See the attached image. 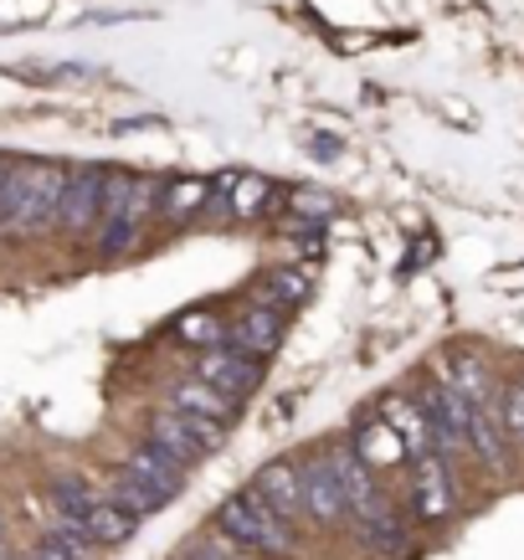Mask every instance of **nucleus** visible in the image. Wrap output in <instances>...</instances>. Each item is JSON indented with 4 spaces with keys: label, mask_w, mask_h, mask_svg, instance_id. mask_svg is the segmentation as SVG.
<instances>
[{
    "label": "nucleus",
    "mask_w": 524,
    "mask_h": 560,
    "mask_svg": "<svg viewBox=\"0 0 524 560\" xmlns=\"http://www.w3.org/2000/svg\"><path fill=\"white\" fill-rule=\"evenodd\" d=\"M68 171L51 160H5L0 165V226L5 232H42L57 221Z\"/></svg>",
    "instance_id": "1"
},
{
    "label": "nucleus",
    "mask_w": 524,
    "mask_h": 560,
    "mask_svg": "<svg viewBox=\"0 0 524 560\" xmlns=\"http://www.w3.org/2000/svg\"><path fill=\"white\" fill-rule=\"evenodd\" d=\"M160 211V180L150 175H119L114 171V186H108V206L98 217V253L119 257L135 247V237L144 232V221Z\"/></svg>",
    "instance_id": "2"
},
{
    "label": "nucleus",
    "mask_w": 524,
    "mask_h": 560,
    "mask_svg": "<svg viewBox=\"0 0 524 560\" xmlns=\"http://www.w3.org/2000/svg\"><path fill=\"white\" fill-rule=\"evenodd\" d=\"M217 535L242 545L247 556H293V529H288V520H278L253 489L232 493L217 510Z\"/></svg>",
    "instance_id": "3"
},
{
    "label": "nucleus",
    "mask_w": 524,
    "mask_h": 560,
    "mask_svg": "<svg viewBox=\"0 0 524 560\" xmlns=\"http://www.w3.org/2000/svg\"><path fill=\"white\" fill-rule=\"evenodd\" d=\"M221 432L226 427L221 422H206V417H186V411H154L150 417V442L165 453L170 463H196V458H206V453H217L221 447Z\"/></svg>",
    "instance_id": "4"
},
{
    "label": "nucleus",
    "mask_w": 524,
    "mask_h": 560,
    "mask_svg": "<svg viewBox=\"0 0 524 560\" xmlns=\"http://www.w3.org/2000/svg\"><path fill=\"white\" fill-rule=\"evenodd\" d=\"M422 422L427 432H432V453H442V458H457V453H468V401L457 396V390L447 386H427L422 390Z\"/></svg>",
    "instance_id": "5"
},
{
    "label": "nucleus",
    "mask_w": 524,
    "mask_h": 560,
    "mask_svg": "<svg viewBox=\"0 0 524 560\" xmlns=\"http://www.w3.org/2000/svg\"><path fill=\"white\" fill-rule=\"evenodd\" d=\"M108 186H114V171H103V165L68 171V186H62V201H57V221H62L68 232L98 226L103 206H108Z\"/></svg>",
    "instance_id": "6"
},
{
    "label": "nucleus",
    "mask_w": 524,
    "mask_h": 560,
    "mask_svg": "<svg viewBox=\"0 0 524 560\" xmlns=\"http://www.w3.org/2000/svg\"><path fill=\"white\" fill-rule=\"evenodd\" d=\"M329 468H335V483H339V493H345V514H350L356 525H365V520H375V514L386 510V499H381L371 468H365V458H360L356 447H335V453H329Z\"/></svg>",
    "instance_id": "7"
},
{
    "label": "nucleus",
    "mask_w": 524,
    "mask_h": 560,
    "mask_svg": "<svg viewBox=\"0 0 524 560\" xmlns=\"http://www.w3.org/2000/svg\"><path fill=\"white\" fill-rule=\"evenodd\" d=\"M411 504L422 520H447L457 504V483H453V468L442 453H422L411 458Z\"/></svg>",
    "instance_id": "8"
},
{
    "label": "nucleus",
    "mask_w": 524,
    "mask_h": 560,
    "mask_svg": "<svg viewBox=\"0 0 524 560\" xmlns=\"http://www.w3.org/2000/svg\"><path fill=\"white\" fill-rule=\"evenodd\" d=\"M196 381H206V386H217L221 396H232V401H242V396H253L257 386H263V365H257L253 355H242V350H206L201 365H196Z\"/></svg>",
    "instance_id": "9"
},
{
    "label": "nucleus",
    "mask_w": 524,
    "mask_h": 560,
    "mask_svg": "<svg viewBox=\"0 0 524 560\" xmlns=\"http://www.w3.org/2000/svg\"><path fill=\"white\" fill-rule=\"evenodd\" d=\"M253 493L278 520H288V525L304 514V474H299V463H288V458L268 463V468L253 478Z\"/></svg>",
    "instance_id": "10"
},
{
    "label": "nucleus",
    "mask_w": 524,
    "mask_h": 560,
    "mask_svg": "<svg viewBox=\"0 0 524 560\" xmlns=\"http://www.w3.org/2000/svg\"><path fill=\"white\" fill-rule=\"evenodd\" d=\"M283 329H288V314L283 308H268V304H257L247 308L226 335H232V350H242V355H253V360H268L278 345H283Z\"/></svg>",
    "instance_id": "11"
},
{
    "label": "nucleus",
    "mask_w": 524,
    "mask_h": 560,
    "mask_svg": "<svg viewBox=\"0 0 524 560\" xmlns=\"http://www.w3.org/2000/svg\"><path fill=\"white\" fill-rule=\"evenodd\" d=\"M124 478H135V483H144V489H154L165 504L186 489V468H181V463H170L154 442L135 447V453H124Z\"/></svg>",
    "instance_id": "12"
},
{
    "label": "nucleus",
    "mask_w": 524,
    "mask_h": 560,
    "mask_svg": "<svg viewBox=\"0 0 524 560\" xmlns=\"http://www.w3.org/2000/svg\"><path fill=\"white\" fill-rule=\"evenodd\" d=\"M299 474H304V510L314 514L319 525H339V520H345V493H339V483H335L329 458L299 463Z\"/></svg>",
    "instance_id": "13"
},
{
    "label": "nucleus",
    "mask_w": 524,
    "mask_h": 560,
    "mask_svg": "<svg viewBox=\"0 0 524 560\" xmlns=\"http://www.w3.org/2000/svg\"><path fill=\"white\" fill-rule=\"evenodd\" d=\"M170 411H186V417H206V422L226 427L232 417H237V401L190 375V381H175V386H170Z\"/></svg>",
    "instance_id": "14"
},
{
    "label": "nucleus",
    "mask_w": 524,
    "mask_h": 560,
    "mask_svg": "<svg viewBox=\"0 0 524 560\" xmlns=\"http://www.w3.org/2000/svg\"><path fill=\"white\" fill-rule=\"evenodd\" d=\"M442 386L457 390L468 407H493V381H489V371H484L474 355H463V350H453V355L442 360Z\"/></svg>",
    "instance_id": "15"
},
{
    "label": "nucleus",
    "mask_w": 524,
    "mask_h": 560,
    "mask_svg": "<svg viewBox=\"0 0 524 560\" xmlns=\"http://www.w3.org/2000/svg\"><path fill=\"white\" fill-rule=\"evenodd\" d=\"M135 525H139L135 514H124L108 493H98V499L88 504V514H83V525H78V529H83L93 545H124L129 535H135Z\"/></svg>",
    "instance_id": "16"
},
{
    "label": "nucleus",
    "mask_w": 524,
    "mask_h": 560,
    "mask_svg": "<svg viewBox=\"0 0 524 560\" xmlns=\"http://www.w3.org/2000/svg\"><path fill=\"white\" fill-rule=\"evenodd\" d=\"M468 447L484 468H504V427H499V411L493 407H474L468 411Z\"/></svg>",
    "instance_id": "17"
},
{
    "label": "nucleus",
    "mask_w": 524,
    "mask_h": 560,
    "mask_svg": "<svg viewBox=\"0 0 524 560\" xmlns=\"http://www.w3.org/2000/svg\"><path fill=\"white\" fill-rule=\"evenodd\" d=\"M221 190H226V211H232V217H242V221L263 217V211L272 206V186L263 180V175H226V180H221Z\"/></svg>",
    "instance_id": "18"
},
{
    "label": "nucleus",
    "mask_w": 524,
    "mask_h": 560,
    "mask_svg": "<svg viewBox=\"0 0 524 560\" xmlns=\"http://www.w3.org/2000/svg\"><path fill=\"white\" fill-rule=\"evenodd\" d=\"M386 427L401 438V447H406V458H422V453H432V432H427V422H422V411L417 407H406V401H386Z\"/></svg>",
    "instance_id": "19"
},
{
    "label": "nucleus",
    "mask_w": 524,
    "mask_h": 560,
    "mask_svg": "<svg viewBox=\"0 0 524 560\" xmlns=\"http://www.w3.org/2000/svg\"><path fill=\"white\" fill-rule=\"evenodd\" d=\"M308 293H314V283H308V272L299 268H283V272H268L263 283H257V304H268V308H293V304H304Z\"/></svg>",
    "instance_id": "20"
},
{
    "label": "nucleus",
    "mask_w": 524,
    "mask_h": 560,
    "mask_svg": "<svg viewBox=\"0 0 524 560\" xmlns=\"http://www.w3.org/2000/svg\"><path fill=\"white\" fill-rule=\"evenodd\" d=\"M32 560H93V540H88L78 525H62V520H57V529H47V535L36 540Z\"/></svg>",
    "instance_id": "21"
},
{
    "label": "nucleus",
    "mask_w": 524,
    "mask_h": 560,
    "mask_svg": "<svg viewBox=\"0 0 524 560\" xmlns=\"http://www.w3.org/2000/svg\"><path fill=\"white\" fill-rule=\"evenodd\" d=\"M206 201H211V186H206V180H175L170 190H160V217L186 221V217H196V211H206Z\"/></svg>",
    "instance_id": "22"
},
{
    "label": "nucleus",
    "mask_w": 524,
    "mask_h": 560,
    "mask_svg": "<svg viewBox=\"0 0 524 560\" xmlns=\"http://www.w3.org/2000/svg\"><path fill=\"white\" fill-rule=\"evenodd\" d=\"M108 499H114L124 514H135V520H144V514H160V510H165V499H160V493L144 489V483H135V478H124V474L114 478Z\"/></svg>",
    "instance_id": "23"
},
{
    "label": "nucleus",
    "mask_w": 524,
    "mask_h": 560,
    "mask_svg": "<svg viewBox=\"0 0 524 560\" xmlns=\"http://www.w3.org/2000/svg\"><path fill=\"white\" fill-rule=\"evenodd\" d=\"M170 335L181 345H206V350H217V345L226 340V324H221L217 314H181Z\"/></svg>",
    "instance_id": "24"
},
{
    "label": "nucleus",
    "mask_w": 524,
    "mask_h": 560,
    "mask_svg": "<svg viewBox=\"0 0 524 560\" xmlns=\"http://www.w3.org/2000/svg\"><path fill=\"white\" fill-rule=\"evenodd\" d=\"M360 540L371 545V550H381V556H396V550H401L406 529H401V520L391 514V504L375 514V520H365V525H360Z\"/></svg>",
    "instance_id": "25"
},
{
    "label": "nucleus",
    "mask_w": 524,
    "mask_h": 560,
    "mask_svg": "<svg viewBox=\"0 0 524 560\" xmlns=\"http://www.w3.org/2000/svg\"><path fill=\"white\" fill-rule=\"evenodd\" d=\"M93 499H98V493L88 489V483H72V478H62V483L51 489V504H57V520H62V525H83V514Z\"/></svg>",
    "instance_id": "26"
},
{
    "label": "nucleus",
    "mask_w": 524,
    "mask_h": 560,
    "mask_svg": "<svg viewBox=\"0 0 524 560\" xmlns=\"http://www.w3.org/2000/svg\"><path fill=\"white\" fill-rule=\"evenodd\" d=\"M499 427H504V438H514L524 447V381L504 390V407H499Z\"/></svg>",
    "instance_id": "27"
},
{
    "label": "nucleus",
    "mask_w": 524,
    "mask_h": 560,
    "mask_svg": "<svg viewBox=\"0 0 524 560\" xmlns=\"http://www.w3.org/2000/svg\"><path fill=\"white\" fill-rule=\"evenodd\" d=\"M190 556H201V560H253L242 545H232L226 535H206V540L190 545Z\"/></svg>",
    "instance_id": "28"
},
{
    "label": "nucleus",
    "mask_w": 524,
    "mask_h": 560,
    "mask_svg": "<svg viewBox=\"0 0 524 560\" xmlns=\"http://www.w3.org/2000/svg\"><path fill=\"white\" fill-rule=\"evenodd\" d=\"M406 447H401V438L391 432V427H375L371 432V447H365V463H396Z\"/></svg>",
    "instance_id": "29"
},
{
    "label": "nucleus",
    "mask_w": 524,
    "mask_h": 560,
    "mask_svg": "<svg viewBox=\"0 0 524 560\" xmlns=\"http://www.w3.org/2000/svg\"><path fill=\"white\" fill-rule=\"evenodd\" d=\"M293 211H299L304 221H324L329 211H335V201L319 196V190H299V196H293Z\"/></svg>",
    "instance_id": "30"
},
{
    "label": "nucleus",
    "mask_w": 524,
    "mask_h": 560,
    "mask_svg": "<svg viewBox=\"0 0 524 560\" xmlns=\"http://www.w3.org/2000/svg\"><path fill=\"white\" fill-rule=\"evenodd\" d=\"M175 560H201V556H190V550H186V556H175Z\"/></svg>",
    "instance_id": "31"
},
{
    "label": "nucleus",
    "mask_w": 524,
    "mask_h": 560,
    "mask_svg": "<svg viewBox=\"0 0 524 560\" xmlns=\"http://www.w3.org/2000/svg\"><path fill=\"white\" fill-rule=\"evenodd\" d=\"M0 165H5V160H0Z\"/></svg>",
    "instance_id": "32"
}]
</instances>
